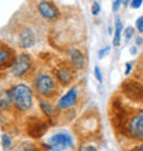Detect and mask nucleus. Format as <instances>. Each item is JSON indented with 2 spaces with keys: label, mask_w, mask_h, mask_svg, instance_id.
I'll return each mask as SVG.
<instances>
[{
  "label": "nucleus",
  "mask_w": 143,
  "mask_h": 151,
  "mask_svg": "<svg viewBox=\"0 0 143 151\" xmlns=\"http://www.w3.org/2000/svg\"><path fill=\"white\" fill-rule=\"evenodd\" d=\"M10 95H11V102L12 106L21 113L29 111L33 106V100H35V95H33L32 88L26 85L24 83L15 84L10 88Z\"/></svg>",
  "instance_id": "f257e3e1"
},
{
  "label": "nucleus",
  "mask_w": 143,
  "mask_h": 151,
  "mask_svg": "<svg viewBox=\"0 0 143 151\" xmlns=\"http://www.w3.org/2000/svg\"><path fill=\"white\" fill-rule=\"evenodd\" d=\"M33 88L36 93L43 99H50L55 96L58 92V84L55 77L48 73H40L39 76H36V78L33 80Z\"/></svg>",
  "instance_id": "f03ea898"
},
{
  "label": "nucleus",
  "mask_w": 143,
  "mask_h": 151,
  "mask_svg": "<svg viewBox=\"0 0 143 151\" xmlns=\"http://www.w3.org/2000/svg\"><path fill=\"white\" fill-rule=\"evenodd\" d=\"M46 146L50 151H66L69 148L74 147V143H73V139H72V136L69 133L59 132V133L52 135L47 140Z\"/></svg>",
  "instance_id": "7ed1b4c3"
},
{
  "label": "nucleus",
  "mask_w": 143,
  "mask_h": 151,
  "mask_svg": "<svg viewBox=\"0 0 143 151\" xmlns=\"http://www.w3.org/2000/svg\"><path fill=\"white\" fill-rule=\"evenodd\" d=\"M32 69V58L26 52H21L15 55L14 63L11 66V73L15 78H22L28 74Z\"/></svg>",
  "instance_id": "20e7f679"
},
{
  "label": "nucleus",
  "mask_w": 143,
  "mask_h": 151,
  "mask_svg": "<svg viewBox=\"0 0 143 151\" xmlns=\"http://www.w3.org/2000/svg\"><path fill=\"white\" fill-rule=\"evenodd\" d=\"M54 77L62 87L70 85L72 81L74 80V69L72 68L69 63H61L58 65L54 70Z\"/></svg>",
  "instance_id": "39448f33"
},
{
  "label": "nucleus",
  "mask_w": 143,
  "mask_h": 151,
  "mask_svg": "<svg viewBox=\"0 0 143 151\" xmlns=\"http://www.w3.org/2000/svg\"><path fill=\"white\" fill-rule=\"evenodd\" d=\"M37 11L46 21H56L59 18L61 12L55 4L50 0H40L37 3Z\"/></svg>",
  "instance_id": "423d86ee"
},
{
  "label": "nucleus",
  "mask_w": 143,
  "mask_h": 151,
  "mask_svg": "<svg viewBox=\"0 0 143 151\" xmlns=\"http://www.w3.org/2000/svg\"><path fill=\"white\" fill-rule=\"evenodd\" d=\"M79 100V91L77 87H72L65 95H62L56 102V110H68V109L74 107Z\"/></svg>",
  "instance_id": "0eeeda50"
},
{
  "label": "nucleus",
  "mask_w": 143,
  "mask_h": 151,
  "mask_svg": "<svg viewBox=\"0 0 143 151\" xmlns=\"http://www.w3.org/2000/svg\"><path fill=\"white\" fill-rule=\"evenodd\" d=\"M128 133L134 139H143V110L128 121Z\"/></svg>",
  "instance_id": "6e6552de"
},
{
  "label": "nucleus",
  "mask_w": 143,
  "mask_h": 151,
  "mask_svg": "<svg viewBox=\"0 0 143 151\" xmlns=\"http://www.w3.org/2000/svg\"><path fill=\"white\" fill-rule=\"evenodd\" d=\"M15 59V54L11 47H8L7 44L0 43V72L10 69L14 63Z\"/></svg>",
  "instance_id": "1a4fd4ad"
},
{
  "label": "nucleus",
  "mask_w": 143,
  "mask_h": 151,
  "mask_svg": "<svg viewBox=\"0 0 143 151\" xmlns=\"http://www.w3.org/2000/svg\"><path fill=\"white\" fill-rule=\"evenodd\" d=\"M68 58H69V65L74 70H80V69L84 68L85 65V59H84V54L80 51L79 48H70L68 52Z\"/></svg>",
  "instance_id": "9d476101"
},
{
  "label": "nucleus",
  "mask_w": 143,
  "mask_h": 151,
  "mask_svg": "<svg viewBox=\"0 0 143 151\" xmlns=\"http://www.w3.org/2000/svg\"><path fill=\"white\" fill-rule=\"evenodd\" d=\"M18 43H20V45L22 48L33 47L36 43V36L32 29H29V28L21 29L20 33H18Z\"/></svg>",
  "instance_id": "9b49d317"
},
{
  "label": "nucleus",
  "mask_w": 143,
  "mask_h": 151,
  "mask_svg": "<svg viewBox=\"0 0 143 151\" xmlns=\"http://www.w3.org/2000/svg\"><path fill=\"white\" fill-rule=\"evenodd\" d=\"M47 128H48L47 124L44 122L43 119L36 118L33 121H30V124H29V127H28V132H29V135L33 136V137H41L47 132Z\"/></svg>",
  "instance_id": "f8f14e48"
},
{
  "label": "nucleus",
  "mask_w": 143,
  "mask_h": 151,
  "mask_svg": "<svg viewBox=\"0 0 143 151\" xmlns=\"http://www.w3.org/2000/svg\"><path fill=\"white\" fill-rule=\"evenodd\" d=\"M39 106H40V109H41V111L47 115V117H52V115L55 114L56 107H54V106L50 103V100L40 99L39 100Z\"/></svg>",
  "instance_id": "ddd939ff"
},
{
  "label": "nucleus",
  "mask_w": 143,
  "mask_h": 151,
  "mask_svg": "<svg viewBox=\"0 0 143 151\" xmlns=\"http://www.w3.org/2000/svg\"><path fill=\"white\" fill-rule=\"evenodd\" d=\"M12 104L11 102V95H10V89L8 91H3L0 93V110L8 109Z\"/></svg>",
  "instance_id": "4468645a"
},
{
  "label": "nucleus",
  "mask_w": 143,
  "mask_h": 151,
  "mask_svg": "<svg viewBox=\"0 0 143 151\" xmlns=\"http://www.w3.org/2000/svg\"><path fill=\"white\" fill-rule=\"evenodd\" d=\"M121 35H123V24L121 21L117 19L116 21V32H114V39H113V45L118 47L120 41H121Z\"/></svg>",
  "instance_id": "2eb2a0df"
},
{
  "label": "nucleus",
  "mask_w": 143,
  "mask_h": 151,
  "mask_svg": "<svg viewBox=\"0 0 143 151\" xmlns=\"http://www.w3.org/2000/svg\"><path fill=\"white\" fill-rule=\"evenodd\" d=\"M1 146H3V148H6V150H8V148L12 146L11 137H10L7 133H3V135H1Z\"/></svg>",
  "instance_id": "dca6fc26"
},
{
  "label": "nucleus",
  "mask_w": 143,
  "mask_h": 151,
  "mask_svg": "<svg viewBox=\"0 0 143 151\" xmlns=\"http://www.w3.org/2000/svg\"><path fill=\"white\" fill-rule=\"evenodd\" d=\"M18 151H37V147L32 143H22L18 148Z\"/></svg>",
  "instance_id": "f3484780"
},
{
  "label": "nucleus",
  "mask_w": 143,
  "mask_h": 151,
  "mask_svg": "<svg viewBox=\"0 0 143 151\" xmlns=\"http://www.w3.org/2000/svg\"><path fill=\"white\" fill-rule=\"evenodd\" d=\"M134 32H135V29L131 28V26H128V28L124 30V39H125V41H127V43L131 40V37L134 36Z\"/></svg>",
  "instance_id": "a211bd4d"
},
{
  "label": "nucleus",
  "mask_w": 143,
  "mask_h": 151,
  "mask_svg": "<svg viewBox=\"0 0 143 151\" xmlns=\"http://www.w3.org/2000/svg\"><path fill=\"white\" fill-rule=\"evenodd\" d=\"M77 151H99V150H98L96 147H94V146H88V144H81Z\"/></svg>",
  "instance_id": "6ab92c4d"
},
{
  "label": "nucleus",
  "mask_w": 143,
  "mask_h": 151,
  "mask_svg": "<svg viewBox=\"0 0 143 151\" xmlns=\"http://www.w3.org/2000/svg\"><path fill=\"white\" fill-rule=\"evenodd\" d=\"M91 10H92V14H94V15H98L99 11H100V4L98 3V1H94V3H92Z\"/></svg>",
  "instance_id": "aec40b11"
},
{
  "label": "nucleus",
  "mask_w": 143,
  "mask_h": 151,
  "mask_svg": "<svg viewBox=\"0 0 143 151\" xmlns=\"http://www.w3.org/2000/svg\"><path fill=\"white\" fill-rule=\"evenodd\" d=\"M136 28H138L139 33H143V15L136 19Z\"/></svg>",
  "instance_id": "412c9836"
},
{
  "label": "nucleus",
  "mask_w": 143,
  "mask_h": 151,
  "mask_svg": "<svg viewBox=\"0 0 143 151\" xmlns=\"http://www.w3.org/2000/svg\"><path fill=\"white\" fill-rule=\"evenodd\" d=\"M94 72H95V77H96V80H98L99 83H102V73H100L99 66H95V69H94Z\"/></svg>",
  "instance_id": "4be33fe9"
},
{
  "label": "nucleus",
  "mask_w": 143,
  "mask_h": 151,
  "mask_svg": "<svg viewBox=\"0 0 143 151\" xmlns=\"http://www.w3.org/2000/svg\"><path fill=\"white\" fill-rule=\"evenodd\" d=\"M143 0H131V7L132 8H140V6H142Z\"/></svg>",
  "instance_id": "5701e85b"
},
{
  "label": "nucleus",
  "mask_w": 143,
  "mask_h": 151,
  "mask_svg": "<svg viewBox=\"0 0 143 151\" xmlns=\"http://www.w3.org/2000/svg\"><path fill=\"white\" fill-rule=\"evenodd\" d=\"M123 3V0H114V3H113V11H118L120 8V4Z\"/></svg>",
  "instance_id": "b1692460"
},
{
  "label": "nucleus",
  "mask_w": 143,
  "mask_h": 151,
  "mask_svg": "<svg viewBox=\"0 0 143 151\" xmlns=\"http://www.w3.org/2000/svg\"><path fill=\"white\" fill-rule=\"evenodd\" d=\"M107 52H109V47L103 48V50H100V51H99V58H103V56H106Z\"/></svg>",
  "instance_id": "393cba45"
},
{
  "label": "nucleus",
  "mask_w": 143,
  "mask_h": 151,
  "mask_svg": "<svg viewBox=\"0 0 143 151\" xmlns=\"http://www.w3.org/2000/svg\"><path fill=\"white\" fill-rule=\"evenodd\" d=\"M129 72H131V63H128L127 68H125V76L129 74Z\"/></svg>",
  "instance_id": "a878e982"
},
{
  "label": "nucleus",
  "mask_w": 143,
  "mask_h": 151,
  "mask_svg": "<svg viewBox=\"0 0 143 151\" xmlns=\"http://www.w3.org/2000/svg\"><path fill=\"white\" fill-rule=\"evenodd\" d=\"M136 44H138V45H142V44H143V39H142V37H136Z\"/></svg>",
  "instance_id": "bb28decb"
},
{
  "label": "nucleus",
  "mask_w": 143,
  "mask_h": 151,
  "mask_svg": "<svg viewBox=\"0 0 143 151\" xmlns=\"http://www.w3.org/2000/svg\"><path fill=\"white\" fill-rule=\"evenodd\" d=\"M132 151H143V143H142V144H139L138 147H135Z\"/></svg>",
  "instance_id": "cd10ccee"
},
{
  "label": "nucleus",
  "mask_w": 143,
  "mask_h": 151,
  "mask_svg": "<svg viewBox=\"0 0 143 151\" xmlns=\"http://www.w3.org/2000/svg\"><path fill=\"white\" fill-rule=\"evenodd\" d=\"M131 54H132V55H135V54H136V47H132L131 48Z\"/></svg>",
  "instance_id": "c85d7f7f"
},
{
  "label": "nucleus",
  "mask_w": 143,
  "mask_h": 151,
  "mask_svg": "<svg viewBox=\"0 0 143 151\" xmlns=\"http://www.w3.org/2000/svg\"><path fill=\"white\" fill-rule=\"evenodd\" d=\"M129 1H131V0H123V3L125 4V6H128V4H129Z\"/></svg>",
  "instance_id": "c756f323"
}]
</instances>
